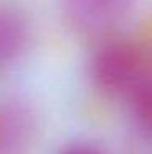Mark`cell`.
<instances>
[{
	"label": "cell",
	"mask_w": 152,
	"mask_h": 154,
	"mask_svg": "<svg viewBox=\"0 0 152 154\" xmlns=\"http://www.w3.org/2000/svg\"><path fill=\"white\" fill-rule=\"evenodd\" d=\"M31 21L26 12L13 2L0 3V67L15 62L28 48Z\"/></svg>",
	"instance_id": "obj_4"
},
{
	"label": "cell",
	"mask_w": 152,
	"mask_h": 154,
	"mask_svg": "<svg viewBox=\"0 0 152 154\" xmlns=\"http://www.w3.org/2000/svg\"><path fill=\"white\" fill-rule=\"evenodd\" d=\"M147 71L149 67L141 51L123 41L100 46L92 59L95 85L111 97L128 98Z\"/></svg>",
	"instance_id": "obj_1"
},
{
	"label": "cell",
	"mask_w": 152,
	"mask_h": 154,
	"mask_svg": "<svg viewBox=\"0 0 152 154\" xmlns=\"http://www.w3.org/2000/svg\"><path fill=\"white\" fill-rule=\"evenodd\" d=\"M59 154H105L100 148L90 143H74L62 149Z\"/></svg>",
	"instance_id": "obj_6"
},
{
	"label": "cell",
	"mask_w": 152,
	"mask_h": 154,
	"mask_svg": "<svg viewBox=\"0 0 152 154\" xmlns=\"http://www.w3.org/2000/svg\"><path fill=\"white\" fill-rule=\"evenodd\" d=\"M128 100L139 128L152 138V69L146 72Z\"/></svg>",
	"instance_id": "obj_5"
},
{
	"label": "cell",
	"mask_w": 152,
	"mask_h": 154,
	"mask_svg": "<svg viewBox=\"0 0 152 154\" xmlns=\"http://www.w3.org/2000/svg\"><path fill=\"white\" fill-rule=\"evenodd\" d=\"M72 25L85 33H106L131 17L136 0H62Z\"/></svg>",
	"instance_id": "obj_2"
},
{
	"label": "cell",
	"mask_w": 152,
	"mask_h": 154,
	"mask_svg": "<svg viewBox=\"0 0 152 154\" xmlns=\"http://www.w3.org/2000/svg\"><path fill=\"white\" fill-rule=\"evenodd\" d=\"M36 116L28 105L0 98V154H28L36 138Z\"/></svg>",
	"instance_id": "obj_3"
}]
</instances>
